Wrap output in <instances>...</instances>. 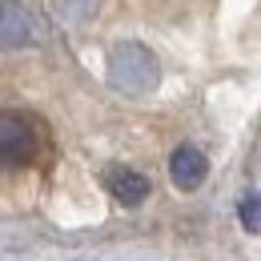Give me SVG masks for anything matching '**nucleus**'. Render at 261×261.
Returning <instances> with one entry per match:
<instances>
[{
  "label": "nucleus",
  "mask_w": 261,
  "mask_h": 261,
  "mask_svg": "<svg viewBox=\"0 0 261 261\" xmlns=\"http://www.w3.org/2000/svg\"><path fill=\"white\" fill-rule=\"evenodd\" d=\"M109 85L117 93L129 97H145L161 85V65L153 57V48H145L141 40H121L109 53Z\"/></svg>",
  "instance_id": "obj_1"
},
{
  "label": "nucleus",
  "mask_w": 261,
  "mask_h": 261,
  "mask_svg": "<svg viewBox=\"0 0 261 261\" xmlns=\"http://www.w3.org/2000/svg\"><path fill=\"white\" fill-rule=\"evenodd\" d=\"M36 153V129L20 113H0V165H24Z\"/></svg>",
  "instance_id": "obj_2"
},
{
  "label": "nucleus",
  "mask_w": 261,
  "mask_h": 261,
  "mask_svg": "<svg viewBox=\"0 0 261 261\" xmlns=\"http://www.w3.org/2000/svg\"><path fill=\"white\" fill-rule=\"evenodd\" d=\"M33 40V16L20 0H0V53L24 48Z\"/></svg>",
  "instance_id": "obj_3"
},
{
  "label": "nucleus",
  "mask_w": 261,
  "mask_h": 261,
  "mask_svg": "<svg viewBox=\"0 0 261 261\" xmlns=\"http://www.w3.org/2000/svg\"><path fill=\"white\" fill-rule=\"evenodd\" d=\"M205 173H209V161H205V153H201L197 145H177V149H173V157H169V177H173L177 189L193 193L197 185L205 181Z\"/></svg>",
  "instance_id": "obj_4"
},
{
  "label": "nucleus",
  "mask_w": 261,
  "mask_h": 261,
  "mask_svg": "<svg viewBox=\"0 0 261 261\" xmlns=\"http://www.w3.org/2000/svg\"><path fill=\"white\" fill-rule=\"evenodd\" d=\"M105 189L117 197L121 205H141L145 197H149V177L145 173H137V169H129V165H113L109 173H105Z\"/></svg>",
  "instance_id": "obj_5"
},
{
  "label": "nucleus",
  "mask_w": 261,
  "mask_h": 261,
  "mask_svg": "<svg viewBox=\"0 0 261 261\" xmlns=\"http://www.w3.org/2000/svg\"><path fill=\"white\" fill-rule=\"evenodd\" d=\"M237 221H241L245 233H257L261 237V189H249L237 201Z\"/></svg>",
  "instance_id": "obj_6"
},
{
  "label": "nucleus",
  "mask_w": 261,
  "mask_h": 261,
  "mask_svg": "<svg viewBox=\"0 0 261 261\" xmlns=\"http://www.w3.org/2000/svg\"><path fill=\"white\" fill-rule=\"evenodd\" d=\"M57 4V12H61V20L68 24H85V20H93L100 8V0H53Z\"/></svg>",
  "instance_id": "obj_7"
}]
</instances>
